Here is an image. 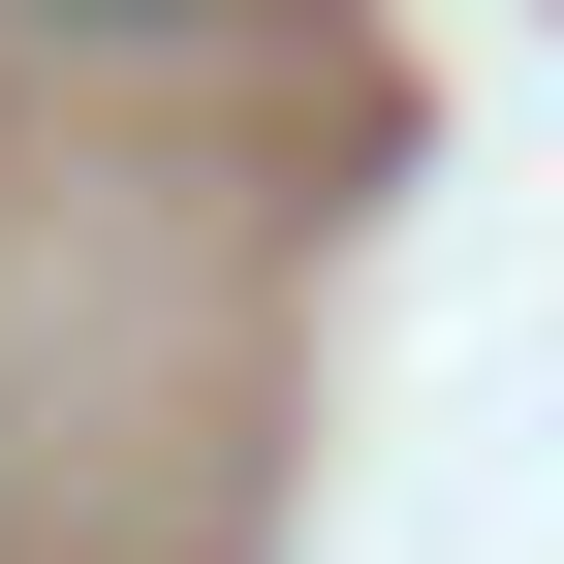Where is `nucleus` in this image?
<instances>
[{"label":"nucleus","mask_w":564,"mask_h":564,"mask_svg":"<svg viewBox=\"0 0 564 564\" xmlns=\"http://www.w3.org/2000/svg\"><path fill=\"white\" fill-rule=\"evenodd\" d=\"M32 32H188V0H32Z\"/></svg>","instance_id":"f257e3e1"}]
</instances>
